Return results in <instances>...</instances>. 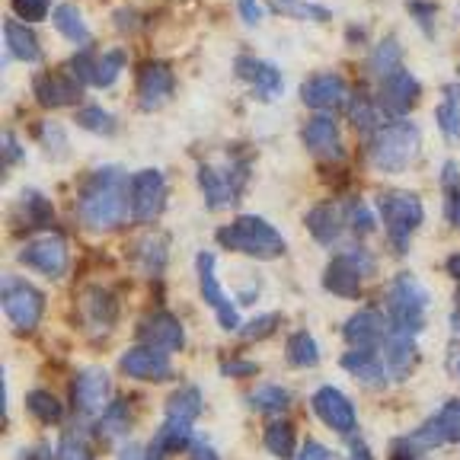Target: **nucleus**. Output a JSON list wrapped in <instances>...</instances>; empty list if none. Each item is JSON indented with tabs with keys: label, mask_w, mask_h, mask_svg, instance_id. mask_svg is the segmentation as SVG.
<instances>
[{
	"label": "nucleus",
	"mask_w": 460,
	"mask_h": 460,
	"mask_svg": "<svg viewBox=\"0 0 460 460\" xmlns=\"http://www.w3.org/2000/svg\"><path fill=\"white\" fill-rule=\"evenodd\" d=\"M291 402V396H288L285 387H279V384H266V387H259L256 394H250V406L259 412H281Z\"/></svg>",
	"instance_id": "40"
},
{
	"label": "nucleus",
	"mask_w": 460,
	"mask_h": 460,
	"mask_svg": "<svg viewBox=\"0 0 460 460\" xmlns=\"http://www.w3.org/2000/svg\"><path fill=\"white\" fill-rule=\"evenodd\" d=\"M438 125L445 131V137L451 144L460 141V96L454 90H447L445 102L438 106Z\"/></svg>",
	"instance_id": "41"
},
{
	"label": "nucleus",
	"mask_w": 460,
	"mask_h": 460,
	"mask_svg": "<svg viewBox=\"0 0 460 460\" xmlns=\"http://www.w3.org/2000/svg\"><path fill=\"white\" fill-rule=\"evenodd\" d=\"M55 29L67 39V42H74V45H86V42H90V29H86V20H84V13L74 7V4H61V7L55 10Z\"/></svg>",
	"instance_id": "31"
},
{
	"label": "nucleus",
	"mask_w": 460,
	"mask_h": 460,
	"mask_svg": "<svg viewBox=\"0 0 460 460\" xmlns=\"http://www.w3.org/2000/svg\"><path fill=\"white\" fill-rule=\"evenodd\" d=\"M42 144L49 154H65L67 141H65V131L61 125H42Z\"/></svg>",
	"instance_id": "50"
},
{
	"label": "nucleus",
	"mask_w": 460,
	"mask_h": 460,
	"mask_svg": "<svg viewBox=\"0 0 460 460\" xmlns=\"http://www.w3.org/2000/svg\"><path fill=\"white\" fill-rule=\"evenodd\" d=\"M4 36H7L10 55L20 58V61H29V65H32V61H39V58H42V45H39L36 32H32V29H26L22 22L7 20V22H4Z\"/></svg>",
	"instance_id": "29"
},
{
	"label": "nucleus",
	"mask_w": 460,
	"mask_h": 460,
	"mask_svg": "<svg viewBox=\"0 0 460 460\" xmlns=\"http://www.w3.org/2000/svg\"><path fill=\"white\" fill-rule=\"evenodd\" d=\"M374 272V259L371 252L365 250H355V252H342L336 256L326 266L323 272V288L332 291L336 297H345V301H352V297L361 295V279Z\"/></svg>",
	"instance_id": "6"
},
{
	"label": "nucleus",
	"mask_w": 460,
	"mask_h": 460,
	"mask_svg": "<svg viewBox=\"0 0 460 460\" xmlns=\"http://www.w3.org/2000/svg\"><path fill=\"white\" fill-rule=\"evenodd\" d=\"M32 90H36V100L42 102L45 109H65L80 100L84 80L67 67V74L58 71V74H42V77H36Z\"/></svg>",
	"instance_id": "14"
},
{
	"label": "nucleus",
	"mask_w": 460,
	"mask_h": 460,
	"mask_svg": "<svg viewBox=\"0 0 460 460\" xmlns=\"http://www.w3.org/2000/svg\"><path fill=\"white\" fill-rule=\"evenodd\" d=\"M400 61H402V45L396 42V39H384V42L374 49L367 67H371V74H377V77H387V74L400 71Z\"/></svg>",
	"instance_id": "37"
},
{
	"label": "nucleus",
	"mask_w": 460,
	"mask_h": 460,
	"mask_svg": "<svg viewBox=\"0 0 460 460\" xmlns=\"http://www.w3.org/2000/svg\"><path fill=\"white\" fill-rule=\"evenodd\" d=\"M275 13L291 16V20H307V22H326L330 20V10L320 7V4H307V0H269Z\"/></svg>",
	"instance_id": "35"
},
{
	"label": "nucleus",
	"mask_w": 460,
	"mask_h": 460,
	"mask_svg": "<svg viewBox=\"0 0 460 460\" xmlns=\"http://www.w3.org/2000/svg\"><path fill=\"white\" fill-rule=\"evenodd\" d=\"M4 310L20 332H32L45 314V295L22 279L4 281Z\"/></svg>",
	"instance_id": "7"
},
{
	"label": "nucleus",
	"mask_w": 460,
	"mask_h": 460,
	"mask_svg": "<svg viewBox=\"0 0 460 460\" xmlns=\"http://www.w3.org/2000/svg\"><path fill=\"white\" fill-rule=\"evenodd\" d=\"M135 259H137V266H141L147 275H160L166 266V240L154 237V234L151 237H144L135 250Z\"/></svg>",
	"instance_id": "33"
},
{
	"label": "nucleus",
	"mask_w": 460,
	"mask_h": 460,
	"mask_svg": "<svg viewBox=\"0 0 460 460\" xmlns=\"http://www.w3.org/2000/svg\"><path fill=\"white\" fill-rule=\"evenodd\" d=\"M295 460H336V454H332L330 447L316 445V441H304L301 454H297Z\"/></svg>",
	"instance_id": "51"
},
{
	"label": "nucleus",
	"mask_w": 460,
	"mask_h": 460,
	"mask_svg": "<svg viewBox=\"0 0 460 460\" xmlns=\"http://www.w3.org/2000/svg\"><path fill=\"white\" fill-rule=\"evenodd\" d=\"M342 93H345V86L339 74H316V77H310L307 84L301 86V100H304V106H310V109L336 106V102L342 100Z\"/></svg>",
	"instance_id": "26"
},
{
	"label": "nucleus",
	"mask_w": 460,
	"mask_h": 460,
	"mask_svg": "<svg viewBox=\"0 0 460 460\" xmlns=\"http://www.w3.org/2000/svg\"><path fill=\"white\" fill-rule=\"evenodd\" d=\"M387 310L394 330L419 332L425 326V314H429V291L419 285L416 275L400 272L387 291Z\"/></svg>",
	"instance_id": "4"
},
{
	"label": "nucleus",
	"mask_w": 460,
	"mask_h": 460,
	"mask_svg": "<svg viewBox=\"0 0 460 460\" xmlns=\"http://www.w3.org/2000/svg\"><path fill=\"white\" fill-rule=\"evenodd\" d=\"M74 119H77L80 128L93 131V135H112L115 131V115H109L102 106H84Z\"/></svg>",
	"instance_id": "42"
},
{
	"label": "nucleus",
	"mask_w": 460,
	"mask_h": 460,
	"mask_svg": "<svg viewBox=\"0 0 460 460\" xmlns=\"http://www.w3.org/2000/svg\"><path fill=\"white\" fill-rule=\"evenodd\" d=\"M279 323H281V316L279 314H262V316H252L250 323L243 326V339L246 342H256V339H269L275 330H279Z\"/></svg>",
	"instance_id": "46"
},
{
	"label": "nucleus",
	"mask_w": 460,
	"mask_h": 460,
	"mask_svg": "<svg viewBox=\"0 0 460 460\" xmlns=\"http://www.w3.org/2000/svg\"><path fill=\"white\" fill-rule=\"evenodd\" d=\"M240 16H243L246 26H256L262 20V10H259L256 0H240Z\"/></svg>",
	"instance_id": "55"
},
{
	"label": "nucleus",
	"mask_w": 460,
	"mask_h": 460,
	"mask_svg": "<svg viewBox=\"0 0 460 460\" xmlns=\"http://www.w3.org/2000/svg\"><path fill=\"white\" fill-rule=\"evenodd\" d=\"M447 217L460 227V192H451V199H447Z\"/></svg>",
	"instance_id": "58"
},
{
	"label": "nucleus",
	"mask_w": 460,
	"mask_h": 460,
	"mask_svg": "<svg viewBox=\"0 0 460 460\" xmlns=\"http://www.w3.org/2000/svg\"><path fill=\"white\" fill-rule=\"evenodd\" d=\"M58 460H93V451H90V441L84 438V431H67L58 445Z\"/></svg>",
	"instance_id": "45"
},
{
	"label": "nucleus",
	"mask_w": 460,
	"mask_h": 460,
	"mask_svg": "<svg viewBox=\"0 0 460 460\" xmlns=\"http://www.w3.org/2000/svg\"><path fill=\"white\" fill-rule=\"evenodd\" d=\"M172 90H176V80H172L170 65H164V61L141 65V71H137V102H141V109H147V112L160 109L172 96Z\"/></svg>",
	"instance_id": "16"
},
{
	"label": "nucleus",
	"mask_w": 460,
	"mask_h": 460,
	"mask_svg": "<svg viewBox=\"0 0 460 460\" xmlns=\"http://www.w3.org/2000/svg\"><path fill=\"white\" fill-rule=\"evenodd\" d=\"M419 96H422V86H419V80L412 77L410 71H402V67H400V71L381 77L377 106H381V112L390 115V119H402V115L410 112V109L419 102Z\"/></svg>",
	"instance_id": "9"
},
{
	"label": "nucleus",
	"mask_w": 460,
	"mask_h": 460,
	"mask_svg": "<svg viewBox=\"0 0 460 460\" xmlns=\"http://www.w3.org/2000/svg\"><path fill=\"white\" fill-rule=\"evenodd\" d=\"M342 227H345V215L339 211V205H330V201H323V205H316V208L307 211V230L314 234L316 243H336L339 237H342Z\"/></svg>",
	"instance_id": "24"
},
{
	"label": "nucleus",
	"mask_w": 460,
	"mask_h": 460,
	"mask_svg": "<svg viewBox=\"0 0 460 460\" xmlns=\"http://www.w3.org/2000/svg\"><path fill=\"white\" fill-rule=\"evenodd\" d=\"M131 208V182L119 166H102L80 189L77 215L86 230L119 227Z\"/></svg>",
	"instance_id": "1"
},
{
	"label": "nucleus",
	"mask_w": 460,
	"mask_h": 460,
	"mask_svg": "<svg viewBox=\"0 0 460 460\" xmlns=\"http://www.w3.org/2000/svg\"><path fill=\"white\" fill-rule=\"evenodd\" d=\"M119 367L122 374L135 377V381H166L172 374V365H170V355L157 345H135L128 352L119 358Z\"/></svg>",
	"instance_id": "12"
},
{
	"label": "nucleus",
	"mask_w": 460,
	"mask_h": 460,
	"mask_svg": "<svg viewBox=\"0 0 460 460\" xmlns=\"http://www.w3.org/2000/svg\"><path fill=\"white\" fill-rule=\"evenodd\" d=\"M20 460H49V447H32V451H26Z\"/></svg>",
	"instance_id": "61"
},
{
	"label": "nucleus",
	"mask_w": 460,
	"mask_h": 460,
	"mask_svg": "<svg viewBox=\"0 0 460 460\" xmlns=\"http://www.w3.org/2000/svg\"><path fill=\"white\" fill-rule=\"evenodd\" d=\"M221 374L224 377H250V374H256V365L252 361H224Z\"/></svg>",
	"instance_id": "52"
},
{
	"label": "nucleus",
	"mask_w": 460,
	"mask_h": 460,
	"mask_svg": "<svg viewBox=\"0 0 460 460\" xmlns=\"http://www.w3.org/2000/svg\"><path fill=\"white\" fill-rule=\"evenodd\" d=\"M125 61H128V51H125V49H109L106 55L96 58V65H93V77H90V84L100 86V90H106V86H112L115 80H119V74H122Z\"/></svg>",
	"instance_id": "32"
},
{
	"label": "nucleus",
	"mask_w": 460,
	"mask_h": 460,
	"mask_svg": "<svg viewBox=\"0 0 460 460\" xmlns=\"http://www.w3.org/2000/svg\"><path fill=\"white\" fill-rule=\"evenodd\" d=\"M26 406H29V412L45 425H58L65 419V406H61L58 396H51L49 390H32V394L26 396Z\"/></svg>",
	"instance_id": "34"
},
{
	"label": "nucleus",
	"mask_w": 460,
	"mask_h": 460,
	"mask_svg": "<svg viewBox=\"0 0 460 460\" xmlns=\"http://www.w3.org/2000/svg\"><path fill=\"white\" fill-rule=\"evenodd\" d=\"M342 336L355 349H374V345L387 342V323H384V316L377 310H358L355 316L345 320Z\"/></svg>",
	"instance_id": "20"
},
{
	"label": "nucleus",
	"mask_w": 460,
	"mask_h": 460,
	"mask_svg": "<svg viewBox=\"0 0 460 460\" xmlns=\"http://www.w3.org/2000/svg\"><path fill=\"white\" fill-rule=\"evenodd\" d=\"M16 160H22V147L16 144V137L7 131V135H4V170H10Z\"/></svg>",
	"instance_id": "53"
},
{
	"label": "nucleus",
	"mask_w": 460,
	"mask_h": 460,
	"mask_svg": "<svg viewBox=\"0 0 460 460\" xmlns=\"http://www.w3.org/2000/svg\"><path fill=\"white\" fill-rule=\"evenodd\" d=\"M345 221H349V227H352L355 234H361V237H367V234L377 230V221H374L371 208H367L361 199L349 201V208H345Z\"/></svg>",
	"instance_id": "44"
},
{
	"label": "nucleus",
	"mask_w": 460,
	"mask_h": 460,
	"mask_svg": "<svg viewBox=\"0 0 460 460\" xmlns=\"http://www.w3.org/2000/svg\"><path fill=\"white\" fill-rule=\"evenodd\" d=\"M451 326H454V330L460 332V314H454V316H451Z\"/></svg>",
	"instance_id": "62"
},
{
	"label": "nucleus",
	"mask_w": 460,
	"mask_h": 460,
	"mask_svg": "<svg viewBox=\"0 0 460 460\" xmlns=\"http://www.w3.org/2000/svg\"><path fill=\"white\" fill-rule=\"evenodd\" d=\"M304 144L320 160H342V137H339L336 122H332L330 115H314L304 125Z\"/></svg>",
	"instance_id": "19"
},
{
	"label": "nucleus",
	"mask_w": 460,
	"mask_h": 460,
	"mask_svg": "<svg viewBox=\"0 0 460 460\" xmlns=\"http://www.w3.org/2000/svg\"><path fill=\"white\" fill-rule=\"evenodd\" d=\"M119 460H147V451L135 441H125V447L119 451Z\"/></svg>",
	"instance_id": "57"
},
{
	"label": "nucleus",
	"mask_w": 460,
	"mask_h": 460,
	"mask_svg": "<svg viewBox=\"0 0 460 460\" xmlns=\"http://www.w3.org/2000/svg\"><path fill=\"white\" fill-rule=\"evenodd\" d=\"M406 7H410V13L419 20L425 36H431V32H435V4H429V0H406Z\"/></svg>",
	"instance_id": "49"
},
{
	"label": "nucleus",
	"mask_w": 460,
	"mask_h": 460,
	"mask_svg": "<svg viewBox=\"0 0 460 460\" xmlns=\"http://www.w3.org/2000/svg\"><path fill=\"white\" fill-rule=\"evenodd\" d=\"M137 336L147 339V345H157L164 352H180L186 345V332H182V323L172 314L160 310V314H151L147 320H141L137 326Z\"/></svg>",
	"instance_id": "18"
},
{
	"label": "nucleus",
	"mask_w": 460,
	"mask_h": 460,
	"mask_svg": "<svg viewBox=\"0 0 460 460\" xmlns=\"http://www.w3.org/2000/svg\"><path fill=\"white\" fill-rule=\"evenodd\" d=\"M22 215H26V221L32 224V227H45V224H51V217H55V208H51V201L45 199V195L39 192H22Z\"/></svg>",
	"instance_id": "43"
},
{
	"label": "nucleus",
	"mask_w": 460,
	"mask_h": 460,
	"mask_svg": "<svg viewBox=\"0 0 460 460\" xmlns=\"http://www.w3.org/2000/svg\"><path fill=\"white\" fill-rule=\"evenodd\" d=\"M349 460H374V454L361 438H349Z\"/></svg>",
	"instance_id": "56"
},
{
	"label": "nucleus",
	"mask_w": 460,
	"mask_h": 460,
	"mask_svg": "<svg viewBox=\"0 0 460 460\" xmlns=\"http://www.w3.org/2000/svg\"><path fill=\"white\" fill-rule=\"evenodd\" d=\"M199 186H201V195H205V205H208L211 211L217 208H227V205H234V201L240 199L237 186L230 182L227 170H217V166H199Z\"/></svg>",
	"instance_id": "23"
},
{
	"label": "nucleus",
	"mask_w": 460,
	"mask_h": 460,
	"mask_svg": "<svg viewBox=\"0 0 460 460\" xmlns=\"http://www.w3.org/2000/svg\"><path fill=\"white\" fill-rule=\"evenodd\" d=\"M192 460H217V454L211 451L208 445H199V447H195V454H192Z\"/></svg>",
	"instance_id": "60"
},
{
	"label": "nucleus",
	"mask_w": 460,
	"mask_h": 460,
	"mask_svg": "<svg viewBox=\"0 0 460 460\" xmlns=\"http://www.w3.org/2000/svg\"><path fill=\"white\" fill-rule=\"evenodd\" d=\"M166 208V180L160 170H141L131 176V217L151 224Z\"/></svg>",
	"instance_id": "8"
},
{
	"label": "nucleus",
	"mask_w": 460,
	"mask_h": 460,
	"mask_svg": "<svg viewBox=\"0 0 460 460\" xmlns=\"http://www.w3.org/2000/svg\"><path fill=\"white\" fill-rule=\"evenodd\" d=\"M51 0H13V10L22 22H42L49 16Z\"/></svg>",
	"instance_id": "48"
},
{
	"label": "nucleus",
	"mask_w": 460,
	"mask_h": 460,
	"mask_svg": "<svg viewBox=\"0 0 460 460\" xmlns=\"http://www.w3.org/2000/svg\"><path fill=\"white\" fill-rule=\"evenodd\" d=\"M342 367L349 374H355L358 381L374 384V387H381L387 381V361H381V355L374 352V349H352V352L342 355Z\"/></svg>",
	"instance_id": "27"
},
{
	"label": "nucleus",
	"mask_w": 460,
	"mask_h": 460,
	"mask_svg": "<svg viewBox=\"0 0 460 460\" xmlns=\"http://www.w3.org/2000/svg\"><path fill=\"white\" fill-rule=\"evenodd\" d=\"M457 301H460V291H457Z\"/></svg>",
	"instance_id": "63"
},
{
	"label": "nucleus",
	"mask_w": 460,
	"mask_h": 460,
	"mask_svg": "<svg viewBox=\"0 0 460 460\" xmlns=\"http://www.w3.org/2000/svg\"><path fill=\"white\" fill-rule=\"evenodd\" d=\"M201 406H205V400H201L199 387H180L176 394H170V400H166V419L192 425L195 419L201 416Z\"/></svg>",
	"instance_id": "30"
},
{
	"label": "nucleus",
	"mask_w": 460,
	"mask_h": 460,
	"mask_svg": "<svg viewBox=\"0 0 460 460\" xmlns=\"http://www.w3.org/2000/svg\"><path fill=\"white\" fill-rule=\"evenodd\" d=\"M109 371L106 367H86V371L77 374L71 394H74V410L80 412L84 419L100 416L109 402Z\"/></svg>",
	"instance_id": "11"
},
{
	"label": "nucleus",
	"mask_w": 460,
	"mask_h": 460,
	"mask_svg": "<svg viewBox=\"0 0 460 460\" xmlns=\"http://www.w3.org/2000/svg\"><path fill=\"white\" fill-rule=\"evenodd\" d=\"M195 269H199V288H201V297L211 304V307L217 310V323L224 326V330H237L240 326V314L237 307L224 297L221 285H217L215 279V256L211 252H199L195 256Z\"/></svg>",
	"instance_id": "13"
},
{
	"label": "nucleus",
	"mask_w": 460,
	"mask_h": 460,
	"mask_svg": "<svg viewBox=\"0 0 460 460\" xmlns=\"http://www.w3.org/2000/svg\"><path fill=\"white\" fill-rule=\"evenodd\" d=\"M419 147H422V131H419V125L394 119L390 125H381V128L371 135L367 154H371V164L377 166V170L402 172L406 166L416 164Z\"/></svg>",
	"instance_id": "2"
},
{
	"label": "nucleus",
	"mask_w": 460,
	"mask_h": 460,
	"mask_svg": "<svg viewBox=\"0 0 460 460\" xmlns=\"http://www.w3.org/2000/svg\"><path fill=\"white\" fill-rule=\"evenodd\" d=\"M189 441H192V425L166 419V422L157 429V435L151 438L147 460H164V457H170V454H176V451H186Z\"/></svg>",
	"instance_id": "25"
},
{
	"label": "nucleus",
	"mask_w": 460,
	"mask_h": 460,
	"mask_svg": "<svg viewBox=\"0 0 460 460\" xmlns=\"http://www.w3.org/2000/svg\"><path fill=\"white\" fill-rule=\"evenodd\" d=\"M441 182H445L447 192H460V166L445 164V170H441Z\"/></svg>",
	"instance_id": "54"
},
{
	"label": "nucleus",
	"mask_w": 460,
	"mask_h": 460,
	"mask_svg": "<svg viewBox=\"0 0 460 460\" xmlns=\"http://www.w3.org/2000/svg\"><path fill=\"white\" fill-rule=\"evenodd\" d=\"M384 361H387V371L394 381H406L419 361V345L416 332L410 330H390L387 342H384Z\"/></svg>",
	"instance_id": "17"
},
{
	"label": "nucleus",
	"mask_w": 460,
	"mask_h": 460,
	"mask_svg": "<svg viewBox=\"0 0 460 460\" xmlns=\"http://www.w3.org/2000/svg\"><path fill=\"white\" fill-rule=\"evenodd\" d=\"M128 429H131V406L125 400L109 402L106 410L100 412V419H96V438H102V441L125 438Z\"/></svg>",
	"instance_id": "28"
},
{
	"label": "nucleus",
	"mask_w": 460,
	"mask_h": 460,
	"mask_svg": "<svg viewBox=\"0 0 460 460\" xmlns=\"http://www.w3.org/2000/svg\"><path fill=\"white\" fill-rule=\"evenodd\" d=\"M447 275H451V279L460 285V252H454V256H447Z\"/></svg>",
	"instance_id": "59"
},
{
	"label": "nucleus",
	"mask_w": 460,
	"mask_h": 460,
	"mask_svg": "<svg viewBox=\"0 0 460 460\" xmlns=\"http://www.w3.org/2000/svg\"><path fill=\"white\" fill-rule=\"evenodd\" d=\"M314 412L320 416V422L330 425L332 431H342V435H352L355 422H358L352 400H349V396H345L342 390H336V387H320V390H316V394H314Z\"/></svg>",
	"instance_id": "15"
},
{
	"label": "nucleus",
	"mask_w": 460,
	"mask_h": 460,
	"mask_svg": "<svg viewBox=\"0 0 460 460\" xmlns=\"http://www.w3.org/2000/svg\"><path fill=\"white\" fill-rule=\"evenodd\" d=\"M20 259H22V266L45 275V279H61L67 269V243H65V237L49 234V237H39L29 246H22Z\"/></svg>",
	"instance_id": "10"
},
{
	"label": "nucleus",
	"mask_w": 460,
	"mask_h": 460,
	"mask_svg": "<svg viewBox=\"0 0 460 460\" xmlns=\"http://www.w3.org/2000/svg\"><path fill=\"white\" fill-rule=\"evenodd\" d=\"M217 243L230 252H243L252 259H279L285 252V237L262 217L240 215L234 224L217 230Z\"/></svg>",
	"instance_id": "3"
},
{
	"label": "nucleus",
	"mask_w": 460,
	"mask_h": 460,
	"mask_svg": "<svg viewBox=\"0 0 460 460\" xmlns=\"http://www.w3.org/2000/svg\"><path fill=\"white\" fill-rule=\"evenodd\" d=\"M80 310H84V320L90 326V332H96V336L112 330L115 316H119V304H115V297L109 295L106 288H90L84 295V301H80Z\"/></svg>",
	"instance_id": "22"
},
{
	"label": "nucleus",
	"mask_w": 460,
	"mask_h": 460,
	"mask_svg": "<svg viewBox=\"0 0 460 460\" xmlns=\"http://www.w3.org/2000/svg\"><path fill=\"white\" fill-rule=\"evenodd\" d=\"M435 419H438V429L445 435V441H460V400H451Z\"/></svg>",
	"instance_id": "47"
},
{
	"label": "nucleus",
	"mask_w": 460,
	"mask_h": 460,
	"mask_svg": "<svg viewBox=\"0 0 460 460\" xmlns=\"http://www.w3.org/2000/svg\"><path fill=\"white\" fill-rule=\"evenodd\" d=\"M266 447L281 460H295V429L288 422H272L266 429Z\"/></svg>",
	"instance_id": "39"
},
{
	"label": "nucleus",
	"mask_w": 460,
	"mask_h": 460,
	"mask_svg": "<svg viewBox=\"0 0 460 460\" xmlns=\"http://www.w3.org/2000/svg\"><path fill=\"white\" fill-rule=\"evenodd\" d=\"M285 355L295 367H314L316 361H320V349H316L314 336H310V332H304V330L288 339Z\"/></svg>",
	"instance_id": "38"
},
{
	"label": "nucleus",
	"mask_w": 460,
	"mask_h": 460,
	"mask_svg": "<svg viewBox=\"0 0 460 460\" xmlns=\"http://www.w3.org/2000/svg\"><path fill=\"white\" fill-rule=\"evenodd\" d=\"M237 74H240V80H246V84L252 86V93L266 102L275 100V96H281V90H285L279 67L266 65V61H256V58H240Z\"/></svg>",
	"instance_id": "21"
},
{
	"label": "nucleus",
	"mask_w": 460,
	"mask_h": 460,
	"mask_svg": "<svg viewBox=\"0 0 460 460\" xmlns=\"http://www.w3.org/2000/svg\"><path fill=\"white\" fill-rule=\"evenodd\" d=\"M377 208H381V221L387 227L390 246L396 252L410 250V234L425 221L422 201L412 192H384L377 199Z\"/></svg>",
	"instance_id": "5"
},
{
	"label": "nucleus",
	"mask_w": 460,
	"mask_h": 460,
	"mask_svg": "<svg viewBox=\"0 0 460 460\" xmlns=\"http://www.w3.org/2000/svg\"><path fill=\"white\" fill-rule=\"evenodd\" d=\"M377 112H381V106L367 93H361V90L352 96V102H349V119H352V125L358 131H367V135L377 131Z\"/></svg>",
	"instance_id": "36"
}]
</instances>
